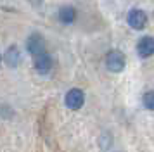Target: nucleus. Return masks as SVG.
I'll use <instances>...</instances> for the list:
<instances>
[{
    "label": "nucleus",
    "instance_id": "nucleus-11",
    "mask_svg": "<svg viewBox=\"0 0 154 152\" xmlns=\"http://www.w3.org/2000/svg\"><path fill=\"white\" fill-rule=\"evenodd\" d=\"M0 64H2V55H0Z\"/></svg>",
    "mask_w": 154,
    "mask_h": 152
},
{
    "label": "nucleus",
    "instance_id": "nucleus-3",
    "mask_svg": "<svg viewBox=\"0 0 154 152\" xmlns=\"http://www.w3.org/2000/svg\"><path fill=\"white\" fill-rule=\"evenodd\" d=\"M26 50H28L33 57L43 54V52H47V50H45V40H43L42 35L40 33H31L29 35L28 40H26Z\"/></svg>",
    "mask_w": 154,
    "mask_h": 152
},
{
    "label": "nucleus",
    "instance_id": "nucleus-9",
    "mask_svg": "<svg viewBox=\"0 0 154 152\" xmlns=\"http://www.w3.org/2000/svg\"><path fill=\"white\" fill-rule=\"evenodd\" d=\"M142 100H144V107H146V109L152 111V109H154V92H152V90L146 92Z\"/></svg>",
    "mask_w": 154,
    "mask_h": 152
},
{
    "label": "nucleus",
    "instance_id": "nucleus-7",
    "mask_svg": "<svg viewBox=\"0 0 154 152\" xmlns=\"http://www.w3.org/2000/svg\"><path fill=\"white\" fill-rule=\"evenodd\" d=\"M4 61L9 68H16L19 61H21V52H19V47L16 45H11V47L5 50V55H4Z\"/></svg>",
    "mask_w": 154,
    "mask_h": 152
},
{
    "label": "nucleus",
    "instance_id": "nucleus-8",
    "mask_svg": "<svg viewBox=\"0 0 154 152\" xmlns=\"http://www.w3.org/2000/svg\"><path fill=\"white\" fill-rule=\"evenodd\" d=\"M76 19V9L73 5H63L59 9V21L63 24H73Z\"/></svg>",
    "mask_w": 154,
    "mask_h": 152
},
{
    "label": "nucleus",
    "instance_id": "nucleus-6",
    "mask_svg": "<svg viewBox=\"0 0 154 152\" xmlns=\"http://www.w3.org/2000/svg\"><path fill=\"white\" fill-rule=\"evenodd\" d=\"M137 54L142 57V59H147L154 54V40L152 36H142L139 41H137Z\"/></svg>",
    "mask_w": 154,
    "mask_h": 152
},
{
    "label": "nucleus",
    "instance_id": "nucleus-2",
    "mask_svg": "<svg viewBox=\"0 0 154 152\" xmlns=\"http://www.w3.org/2000/svg\"><path fill=\"white\" fill-rule=\"evenodd\" d=\"M64 104H66V107L71 111H76L80 109L82 105L85 104V93L82 88H71L68 90V93L64 97Z\"/></svg>",
    "mask_w": 154,
    "mask_h": 152
},
{
    "label": "nucleus",
    "instance_id": "nucleus-5",
    "mask_svg": "<svg viewBox=\"0 0 154 152\" xmlns=\"http://www.w3.org/2000/svg\"><path fill=\"white\" fill-rule=\"evenodd\" d=\"M33 66H35L36 73H40V74H47V73H50V69H52V66H54V61H52L50 54L43 52V54H40V55H36L35 57Z\"/></svg>",
    "mask_w": 154,
    "mask_h": 152
},
{
    "label": "nucleus",
    "instance_id": "nucleus-4",
    "mask_svg": "<svg viewBox=\"0 0 154 152\" xmlns=\"http://www.w3.org/2000/svg\"><path fill=\"white\" fill-rule=\"evenodd\" d=\"M126 23L133 29H144L147 24V14L142 9H139V7H133L128 12V16H126Z\"/></svg>",
    "mask_w": 154,
    "mask_h": 152
},
{
    "label": "nucleus",
    "instance_id": "nucleus-10",
    "mask_svg": "<svg viewBox=\"0 0 154 152\" xmlns=\"http://www.w3.org/2000/svg\"><path fill=\"white\" fill-rule=\"evenodd\" d=\"M29 4H31V5H35V7H38V5H42L43 4V0H28Z\"/></svg>",
    "mask_w": 154,
    "mask_h": 152
},
{
    "label": "nucleus",
    "instance_id": "nucleus-1",
    "mask_svg": "<svg viewBox=\"0 0 154 152\" xmlns=\"http://www.w3.org/2000/svg\"><path fill=\"white\" fill-rule=\"evenodd\" d=\"M106 68L109 69L111 73H121L126 66V59L123 52H119V50H109L107 54H106Z\"/></svg>",
    "mask_w": 154,
    "mask_h": 152
}]
</instances>
